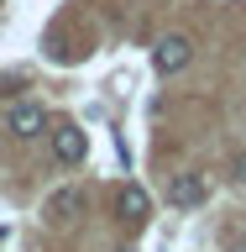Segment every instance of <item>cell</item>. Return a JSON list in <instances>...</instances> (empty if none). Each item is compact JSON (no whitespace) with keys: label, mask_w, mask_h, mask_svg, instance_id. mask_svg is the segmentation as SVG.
<instances>
[{"label":"cell","mask_w":246,"mask_h":252,"mask_svg":"<svg viewBox=\"0 0 246 252\" xmlns=\"http://www.w3.org/2000/svg\"><path fill=\"white\" fill-rule=\"evenodd\" d=\"M5 131H11V137H21V142L47 137V110L37 105V100H16L11 116H5Z\"/></svg>","instance_id":"obj_1"},{"label":"cell","mask_w":246,"mask_h":252,"mask_svg":"<svg viewBox=\"0 0 246 252\" xmlns=\"http://www.w3.org/2000/svg\"><path fill=\"white\" fill-rule=\"evenodd\" d=\"M189 58H194V42H189L184 32H168V37L152 47V68L157 74H184Z\"/></svg>","instance_id":"obj_2"},{"label":"cell","mask_w":246,"mask_h":252,"mask_svg":"<svg viewBox=\"0 0 246 252\" xmlns=\"http://www.w3.org/2000/svg\"><path fill=\"white\" fill-rule=\"evenodd\" d=\"M47 142H53V158H58L63 168H74V163H84V153H89V137H84V131H79L74 121L53 126V131H47Z\"/></svg>","instance_id":"obj_3"},{"label":"cell","mask_w":246,"mask_h":252,"mask_svg":"<svg viewBox=\"0 0 246 252\" xmlns=\"http://www.w3.org/2000/svg\"><path fill=\"white\" fill-rule=\"evenodd\" d=\"M115 216H121L126 226H141V220L152 216V194H147L141 184H121L115 189Z\"/></svg>","instance_id":"obj_4"},{"label":"cell","mask_w":246,"mask_h":252,"mask_svg":"<svg viewBox=\"0 0 246 252\" xmlns=\"http://www.w3.org/2000/svg\"><path fill=\"white\" fill-rule=\"evenodd\" d=\"M204 194H210V179H204V173H173L168 205H178V210H194V205H204Z\"/></svg>","instance_id":"obj_5"},{"label":"cell","mask_w":246,"mask_h":252,"mask_svg":"<svg viewBox=\"0 0 246 252\" xmlns=\"http://www.w3.org/2000/svg\"><path fill=\"white\" fill-rule=\"evenodd\" d=\"M47 210H53V220H74L79 210H84V194H79V189H58V194L47 200Z\"/></svg>","instance_id":"obj_6"},{"label":"cell","mask_w":246,"mask_h":252,"mask_svg":"<svg viewBox=\"0 0 246 252\" xmlns=\"http://www.w3.org/2000/svg\"><path fill=\"white\" fill-rule=\"evenodd\" d=\"M231 179H236V184H241V189H246V147H241V153H236V158H231Z\"/></svg>","instance_id":"obj_7"},{"label":"cell","mask_w":246,"mask_h":252,"mask_svg":"<svg viewBox=\"0 0 246 252\" xmlns=\"http://www.w3.org/2000/svg\"><path fill=\"white\" fill-rule=\"evenodd\" d=\"M121 252H131V247H121Z\"/></svg>","instance_id":"obj_8"}]
</instances>
